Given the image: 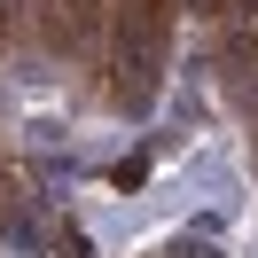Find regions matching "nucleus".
Wrapping results in <instances>:
<instances>
[{"label": "nucleus", "mask_w": 258, "mask_h": 258, "mask_svg": "<svg viewBox=\"0 0 258 258\" xmlns=\"http://www.w3.org/2000/svg\"><path fill=\"white\" fill-rule=\"evenodd\" d=\"M164 39H172V0H110V39H102V71H110V102L141 110L164 79Z\"/></svg>", "instance_id": "obj_1"}, {"label": "nucleus", "mask_w": 258, "mask_h": 258, "mask_svg": "<svg viewBox=\"0 0 258 258\" xmlns=\"http://www.w3.org/2000/svg\"><path fill=\"white\" fill-rule=\"evenodd\" d=\"M32 8H39V32H47L55 55H71V63L102 55V39H110V8L102 0H32Z\"/></svg>", "instance_id": "obj_2"}]
</instances>
